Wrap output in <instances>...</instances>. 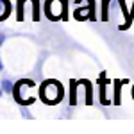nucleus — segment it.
I'll return each mask as SVG.
<instances>
[{"instance_id": "obj_1", "label": "nucleus", "mask_w": 134, "mask_h": 134, "mask_svg": "<svg viewBox=\"0 0 134 134\" xmlns=\"http://www.w3.org/2000/svg\"><path fill=\"white\" fill-rule=\"evenodd\" d=\"M41 97L43 100L47 104H55L61 100L63 97V88L59 82H55V81H47V82L43 84L41 88Z\"/></svg>"}, {"instance_id": "obj_2", "label": "nucleus", "mask_w": 134, "mask_h": 134, "mask_svg": "<svg viewBox=\"0 0 134 134\" xmlns=\"http://www.w3.org/2000/svg\"><path fill=\"white\" fill-rule=\"evenodd\" d=\"M11 13V4L9 0H0V20H5Z\"/></svg>"}, {"instance_id": "obj_3", "label": "nucleus", "mask_w": 134, "mask_h": 134, "mask_svg": "<svg viewBox=\"0 0 134 134\" xmlns=\"http://www.w3.org/2000/svg\"><path fill=\"white\" fill-rule=\"evenodd\" d=\"M4 90H5L7 93H13V91H14V88H13V84H11L9 81H4Z\"/></svg>"}, {"instance_id": "obj_4", "label": "nucleus", "mask_w": 134, "mask_h": 134, "mask_svg": "<svg viewBox=\"0 0 134 134\" xmlns=\"http://www.w3.org/2000/svg\"><path fill=\"white\" fill-rule=\"evenodd\" d=\"M0 70H2V61H0Z\"/></svg>"}]
</instances>
